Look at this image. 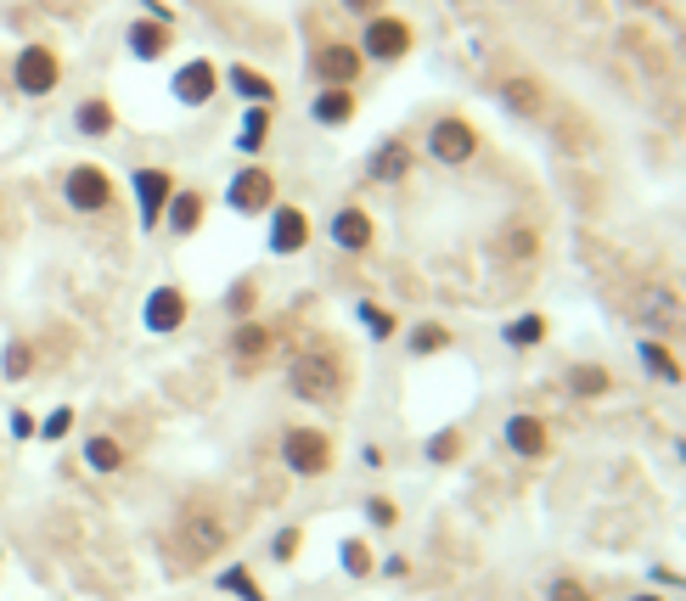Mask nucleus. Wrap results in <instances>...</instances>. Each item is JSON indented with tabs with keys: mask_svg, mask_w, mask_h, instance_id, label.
<instances>
[{
	"mask_svg": "<svg viewBox=\"0 0 686 601\" xmlns=\"http://www.w3.org/2000/svg\"><path fill=\"white\" fill-rule=\"evenodd\" d=\"M287 388L299 399H310V405H332V399L343 393V366L332 355H299L292 371H287Z\"/></svg>",
	"mask_w": 686,
	"mask_h": 601,
	"instance_id": "nucleus-1",
	"label": "nucleus"
},
{
	"mask_svg": "<svg viewBox=\"0 0 686 601\" xmlns=\"http://www.w3.org/2000/svg\"><path fill=\"white\" fill-rule=\"evenodd\" d=\"M281 461L299 478H321L332 467V438L321 427H287L281 433Z\"/></svg>",
	"mask_w": 686,
	"mask_h": 601,
	"instance_id": "nucleus-2",
	"label": "nucleus"
},
{
	"mask_svg": "<svg viewBox=\"0 0 686 601\" xmlns=\"http://www.w3.org/2000/svg\"><path fill=\"white\" fill-rule=\"evenodd\" d=\"M12 79H18L23 96H52L57 79H63V68H57V57L45 52V45H23L18 63H12Z\"/></svg>",
	"mask_w": 686,
	"mask_h": 601,
	"instance_id": "nucleus-3",
	"label": "nucleus"
},
{
	"mask_svg": "<svg viewBox=\"0 0 686 601\" xmlns=\"http://www.w3.org/2000/svg\"><path fill=\"white\" fill-rule=\"evenodd\" d=\"M428 153L439 158V164H467L473 153H478V135H473V124H462V119H439L433 130H428Z\"/></svg>",
	"mask_w": 686,
	"mask_h": 601,
	"instance_id": "nucleus-4",
	"label": "nucleus"
},
{
	"mask_svg": "<svg viewBox=\"0 0 686 601\" xmlns=\"http://www.w3.org/2000/svg\"><path fill=\"white\" fill-rule=\"evenodd\" d=\"M68 203H74L79 214H102V209L113 203V186H108V175L96 169V164H79V169L68 175Z\"/></svg>",
	"mask_w": 686,
	"mask_h": 601,
	"instance_id": "nucleus-5",
	"label": "nucleus"
},
{
	"mask_svg": "<svg viewBox=\"0 0 686 601\" xmlns=\"http://www.w3.org/2000/svg\"><path fill=\"white\" fill-rule=\"evenodd\" d=\"M361 45H366V57H377V63H395V57H406V52H411V29H406L400 18H372Z\"/></svg>",
	"mask_w": 686,
	"mask_h": 601,
	"instance_id": "nucleus-6",
	"label": "nucleus"
},
{
	"mask_svg": "<svg viewBox=\"0 0 686 601\" xmlns=\"http://www.w3.org/2000/svg\"><path fill=\"white\" fill-rule=\"evenodd\" d=\"M180 545H186L191 563H203V557H214V550L225 545V523H220L214 512H191V517L180 523Z\"/></svg>",
	"mask_w": 686,
	"mask_h": 601,
	"instance_id": "nucleus-7",
	"label": "nucleus"
},
{
	"mask_svg": "<svg viewBox=\"0 0 686 601\" xmlns=\"http://www.w3.org/2000/svg\"><path fill=\"white\" fill-rule=\"evenodd\" d=\"M270 197H276V180H270L265 169H242V175L231 180V191H225V203H231L236 214H259V209H270Z\"/></svg>",
	"mask_w": 686,
	"mask_h": 601,
	"instance_id": "nucleus-8",
	"label": "nucleus"
},
{
	"mask_svg": "<svg viewBox=\"0 0 686 601\" xmlns=\"http://www.w3.org/2000/svg\"><path fill=\"white\" fill-rule=\"evenodd\" d=\"M635 315H642L648 326H686V304L670 287H642L635 292Z\"/></svg>",
	"mask_w": 686,
	"mask_h": 601,
	"instance_id": "nucleus-9",
	"label": "nucleus"
},
{
	"mask_svg": "<svg viewBox=\"0 0 686 601\" xmlns=\"http://www.w3.org/2000/svg\"><path fill=\"white\" fill-rule=\"evenodd\" d=\"M316 74L332 90H350L355 74H361V52H355V45H321V52H316Z\"/></svg>",
	"mask_w": 686,
	"mask_h": 601,
	"instance_id": "nucleus-10",
	"label": "nucleus"
},
{
	"mask_svg": "<svg viewBox=\"0 0 686 601\" xmlns=\"http://www.w3.org/2000/svg\"><path fill=\"white\" fill-rule=\"evenodd\" d=\"M175 197V186H169V175L164 169H135V203H141V225H158V214H164V203Z\"/></svg>",
	"mask_w": 686,
	"mask_h": 601,
	"instance_id": "nucleus-11",
	"label": "nucleus"
},
{
	"mask_svg": "<svg viewBox=\"0 0 686 601\" xmlns=\"http://www.w3.org/2000/svg\"><path fill=\"white\" fill-rule=\"evenodd\" d=\"M186 321V292L180 287H158L146 298V332H175Z\"/></svg>",
	"mask_w": 686,
	"mask_h": 601,
	"instance_id": "nucleus-12",
	"label": "nucleus"
},
{
	"mask_svg": "<svg viewBox=\"0 0 686 601\" xmlns=\"http://www.w3.org/2000/svg\"><path fill=\"white\" fill-rule=\"evenodd\" d=\"M406 175H411V146L406 141H383L377 153H372V180L377 186H395Z\"/></svg>",
	"mask_w": 686,
	"mask_h": 601,
	"instance_id": "nucleus-13",
	"label": "nucleus"
},
{
	"mask_svg": "<svg viewBox=\"0 0 686 601\" xmlns=\"http://www.w3.org/2000/svg\"><path fill=\"white\" fill-rule=\"evenodd\" d=\"M175 96H180L186 108H203L209 96H214V63H186L175 74Z\"/></svg>",
	"mask_w": 686,
	"mask_h": 601,
	"instance_id": "nucleus-14",
	"label": "nucleus"
},
{
	"mask_svg": "<svg viewBox=\"0 0 686 601\" xmlns=\"http://www.w3.org/2000/svg\"><path fill=\"white\" fill-rule=\"evenodd\" d=\"M546 444H552V438H546V422H541V416H512V422H507V449H518V456L534 461V456H546Z\"/></svg>",
	"mask_w": 686,
	"mask_h": 601,
	"instance_id": "nucleus-15",
	"label": "nucleus"
},
{
	"mask_svg": "<svg viewBox=\"0 0 686 601\" xmlns=\"http://www.w3.org/2000/svg\"><path fill=\"white\" fill-rule=\"evenodd\" d=\"M501 102H507L518 119H541V113H546V96H541V85H534V79H523V74L501 85Z\"/></svg>",
	"mask_w": 686,
	"mask_h": 601,
	"instance_id": "nucleus-16",
	"label": "nucleus"
},
{
	"mask_svg": "<svg viewBox=\"0 0 686 601\" xmlns=\"http://www.w3.org/2000/svg\"><path fill=\"white\" fill-rule=\"evenodd\" d=\"M305 242H310V220L299 209H281L276 225H270V247H276V254H299Z\"/></svg>",
	"mask_w": 686,
	"mask_h": 601,
	"instance_id": "nucleus-17",
	"label": "nucleus"
},
{
	"mask_svg": "<svg viewBox=\"0 0 686 601\" xmlns=\"http://www.w3.org/2000/svg\"><path fill=\"white\" fill-rule=\"evenodd\" d=\"M332 242H338V247H350V254H361V247L372 242V220H366L361 209H338V220H332Z\"/></svg>",
	"mask_w": 686,
	"mask_h": 601,
	"instance_id": "nucleus-18",
	"label": "nucleus"
},
{
	"mask_svg": "<svg viewBox=\"0 0 686 601\" xmlns=\"http://www.w3.org/2000/svg\"><path fill=\"white\" fill-rule=\"evenodd\" d=\"M310 113H316V124H350V119H355V96L327 85V90L316 96V108H310Z\"/></svg>",
	"mask_w": 686,
	"mask_h": 601,
	"instance_id": "nucleus-19",
	"label": "nucleus"
},
{
	"mask_svg": "<svg viewBox=\"0 0 686 601\" xmlns=\"http://www.w3.org/2000/svg\"><path fill=\"white\" fill-rule=\"evenodd\" d=\"M164 209H169V231L191 236V231H198V220H203V197L198 191H175Z\"/></svg>",
	"mask_w": 686,
	"mask_h": 601,
	"instance_id": "nucleus-20",
	"label": "nucleus"
},
{
	"mask_svg": "<svg viewBox=\"0 0 686 601\" xmlns=\"http://www.w3.org/2000/svg\"><path fill=\"white\" fill-rule=\"evenodd\" d=\"M85 467H90V472H119V467H124V449H119V438H108V433L85 438Z\"/></svg>",
	"mask_w": 686,
	"mask_h": 601,
	"instance_id": "nucleus-21",
	"label": "nucleus"
},
{
	"mask_svg": "<svg viewBox=\"0 0 686 601\" xmlns=\"http://www.w3.org/2000/svg\"><path fill=\"white\" fill-rule=\"evenodd\" d=\"M164 45H169V29H164V23H135V29H130V52H135L141 63L164 57Z\"/></svg>",
	"mask_w": 686,
	"mask_h": 601,
	"instance_id": "nucleus-22",
	"label": "nucleus"
},
{
	"mask_svg": "<svg viewBox=\"0 0 686 601\" xmlns=\"http://www.w3.org/2000/svg\"><path fill=\"white\" fill-rule=\"evenodd\" d=\"M231 355H236V360H265V355H270V332H265V326H236Z\"/></svg>",
	"mask_w": 686,
	"mask_h": 601,
	"instance_id": "nucleus-23",
	"label": "nucleus"
},
{
	"mask_svg": "<svg viewBox=\"0 0 686 601\" xmlns=\"http://www.w3.org/2000/svg\"><path fill=\"white\" fill-rule=\"evenodd\" d=\"M74 130H79V135H108V130H113V108H108V102H79Z\"/></svg>",
	"mask_w": 686,
	"mask_h": 601,
	"instance_id": "nucleus-24",
	"label": "nucleus"
},
{
	"mask_svg": "<svg viewBox=\"0 0 686 601\" xmlns=\"http://www.w3.org/2000/svg\"><path fill=\"white\" fill-rule=\"evenodd\" d=\"M231 90H236V96H248V102H259V108L276 96V90H270V79H265V74H254V68H231Z\"/></svg>",
	"mask_w": 686,
	"mask_h": 601,
	"instance_id": "nucleus-25",
	"label": "nucleus"
},
{
	"mask_svg": "<svg viewBox=\"0 0 686 601\" xmlns=\"http://www.w3.org/2000/svg\"><path fill=\"white\" fill-rule=\"evenodd\" d=\"M265 130H270V113H265V108H254L248 119H242L236 146H242V153H259V146H265Z\"/></svg>",
	"mask_w": 686,
	"mask_h": 601,
	"instance_id": "nucleus-26",
	"label": "nucleus"
},
{
	"mask_svg": "<svg viewBox=\"0 0 686 601\" xmlns=\"http://www.w3.org/2000/svg\"><path fill=\"white\" fill-rule=\"evenodd\" d=\"M0 371H7V382H23L34 371V348L29 343H7V360H0Z\"/></svg>",
	"mask_w": 686,
	"mask_h": 601,
	"instance_id": "nucleus-27",
	"label": "nucleus"
},
{
	"mask_svg": "<svg viewBox=\"0 0 686 601\" xmlns=\"http://www.w3.org/2000/svg\"><path fill=\"white\" fill-rule=\"evenodd\" d=\"M220 590H231V596H242V601H265V590L254 585L248 568H225V574H220Z\"/></svg>",
	"mask_w": 686,
	"mask_h": 601,
	"instance_id": "nucleus-28",
	"label": "nucleus"
},
{
	"mask_svg": "<svg viewBox=\"0 0 686 601\" xmlns=\"http://www.w3.org/2000/svg\"><path fill=\"white\" fill-rule=\"evenodd\" d=\"M568 388L591 399V393H602V388H608V371H602V366H579V371L568 377Z\"/></svg>",
	"mask_w": 686,
	"mask_h": 601,
	"instance_id": "nucleus-29",
	"label": "nucleus"
},
{
	"mask_svg": "<svg viewBox=\"0 0 686 601\" xmlns=\"http://www.w3.org/2000/svg\"><path fill=\"white\" fill-rule=\"evenodd\" d=\"M541 332H546L541 315H523L518 326H507V343H518V348H523V343H541Z\"/></svg>",
	"mask_w": 686,
	"mask_h": 601,
	"instance_id": "nucleus-30",
	"label": "nucleus"
},
{
	"mask_svg": "<svg viewBox=\"0 0 686 601\" xmlns=\"http://www.w3.org/2000/svg\"><path fill=\"white\" fill-rule=\"evenodd\" d=\"M343 568H350L355 579L372 574V557H366V545H361V539H343Z\"/></svg>",
	"mask_w": 686,
	"mask_h": 601,
	"instance_id": "nucleus-31",
	"label": "nucleus"
},
{
	"mask_svg": "<svg viewBox=\"0 0 686 601\" xmlns=\"http://www.w3.org/2000/svg\"><path fill=\"white\" fill-rule=\"evenodd\" d=\"M642 360H648V366H653V371H659L664 382H675V377H681V366H675V360L664 355V348H659V343H642Z\"/></svg>",
	"mask_w": 686,
	"mask_h": 601,
	"instance_id": "nucleus-32",
	"label": "nucleus"
},
{
	"mask_svg": "<svg viewBox=\"0 0 686 601\" xmlns=\"http://www.w3.org/2000/svg\"><path fill=\"white\" fill-rule=\"evenodd\" d=\"M451 337H445V326H417L411 332V348H417V355H433V348H445Z\"/></svg>",
	"mask_w": 686,
	"mask_h": 601,
	"instance_id": "nucleus-33",
	"label": "nucleus"
},
{
	"mask_svg": "<svg viewBox=\"0 0 686 601\" xmlns=\"http://www.w3.org/2000/svg\"><path fill=\"white\" fill-rule=\"evenodd\" d=\"M68 427H74V411L63 405V411H52V416H45V422H40V438H52V444H57V438H63Z\"/></svg>",
	"mask_w": 686,
	"mask_h": 601,
	"instance_id": "nucleus-34",
	"label": "nucleus"
},
{
	"mask_svg": "<svg viewBox=\"0 0 686 601\" xmlns=\"http://www.w3.org/2000/svg\"><path fill=\"white\" fill-rule=\"evenodd\" d=\"M546 601H591V590H585V585H579V579H557V585H552V596H546Z\"/></svg>",
	"mask_w": 686,
	"mask_h": 601,
	"instance_id": "nucleus-35",
	"label": "nucleus"
},
{
	"mask_svg": "<svg viewBox=\"0 0 686 601\" xmlns=\"http://www.w3.org/2000/svg\"><path fill=\"white\" fill-rule=\"evenodd\" d=\"M361 321L372 326V337H388V332H395V321H388L383 310H372V304H361Z\"/></svg>",
	"mask_w": 686,
	"mask_h": 601,
	"instance_id": "nucleus-36",
	"label": "nucleus"
},
{
	"mask_svg": "<svg viewBox=\"0 0 686 601\" xmlns=\"http://www.w3.org/2000/svg\"><path fill=\"white\" fill-rule=\"evenodd\" d=\"M270 550H276V563H287V557H292V550H299V528H281Z\"/></svg>",
	"mask_w": 686,
	"mask_h": 601,
	"instance_id": "nucleus-37",
	"label": "nucleus"
},
{
	"mask_svg": "<svg viewBox=\"0 0 686 601\" xmlns=\"http://www.w3.org/2000/svg\"><path fill=\"white\" fill-rule=\"evenodd\" d=\"M428 456H433V461H451V456H456V433H439V438L428 444Z\"/></svg>",
	"mask_w": 686,
	"mask_h": 601,
	"instance_id": "nucleus-38",
	"label": "nucleus"
},
{
	"mask_svg": "<svg viewBox=\"0 0 686 601\" xmlns=\"http://www.w3.org/2000/svg\"><path fill=\"white\" fill-rule=\"evenodd\" d=\"M366 517H372L377 528H388V523H395V507H388V500H372V507H366Z\"/></svg>",
	"mask_w": 686,
	"mask_h": 601,
	"instance_id": "nucleus-39",
	"label": "nucleus"
},
{
	"mask_svg": "<svg viewBox=\"0 0 686 601\" xmlns=\"http://www.w3.org/2000/svg\"><path fill=\"white\" fill-rule=\"evenodd\" d=\"M12 433H18V438H34V416H29V411H12Z\"/></svg>",
	"mask_w": 686,
	"mask_h": 601,
	"instance_id": "nucleus-40",
	"label": "nucleus"
},
{
	"mask_svg": "<svg viewBox=\"0 0 686 601\" xmlns=\"http://www.w3.org/2000/svg\"><path fill=\"white\" fill-rule=\"evenodd\" d=\"M343 7H355V12H372V7H377V0H343Z\"/></svg>",
	"mask_w": 686,
	"mask_h": 601,
	"instance_id": "nucleus-41",
	"label": "nucleus"
},
{
	"mask_svg": "<svg viewBox=\"0 0 686 601\" xmlns=\"http://www.w3.org/2000/svg\"><path fill=\"white\" fill-rule=\"evenodd\" d=\"M635 601H659V596H635Z\"/></svg>",
	"mask_w": 686,
	"mask_h": 601,
	"instance_id": "nucleus-42",
	"label": "nucleus"
}]
</instances>
